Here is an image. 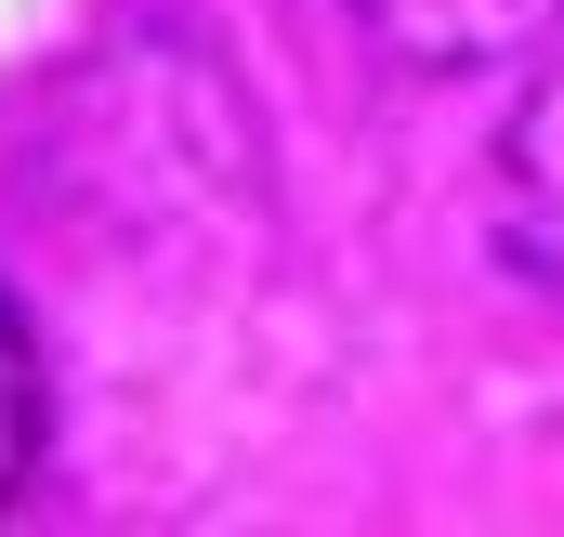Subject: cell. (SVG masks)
I'll return each instance as SVG.
<instances>
[{
	"instance_id": "6da1fadb",
	"label": "cell",
	"mask_w": 564,
	"mask_h": 537,
	"mask_svg": "<svg viewBox=\"0 0 564 537\" xmlns=\"http://www.w3.org/2000/svg\"><path fill=\"white\" fill-rule=\"evenodd\" d=\"M355 26L408 66H512V53H552L564 40V0H355Z\"/></svg>"
},
{
	"instance_id": "7a4b0ae2",
	"label": "cell",
	"mask_w": 564,
	"mask_h": 537,
	"mask_svg": "<svg viewBox=\"0 0 564 537\" xmlns=\"http://www.w3.org/2000/svg\"><path fill=\"white\" fill-rule=\"evenodd\" d=\"M499 250L564 302V66L512 106V132H499Z\"/></svg>"
},
{
	"instance_id": "3957f363",
	"label": "cell",
	"mask_w": 564,
	"mask_h": 537,
	"mask_svg": "<svg viewBox=\"0 0 564 537\" xmlns=\"http://www.w3.org/2000/svg\"><path fill=\"white\" fill-rule=\"evenodd\" d=\"M40 432H53V381H40V328L13 315V288H0V512L26 498V472H40Z\"/></svg>"
}]
</instances>
